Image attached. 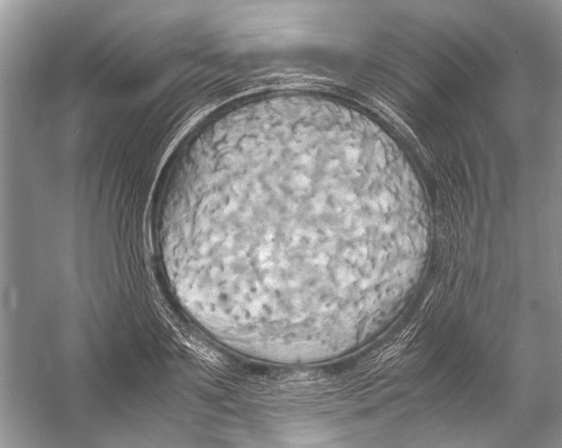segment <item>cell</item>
Masks as SVG:
<instances>
[{
  "instance_id": "obj_1",
  "label": "cell",
  "mask_w": 562,
  "mask_h": 448,
  "mask_svg": "<svg viewBox=\"0 0 562 448\" xmlns=\"http://www.w3.org/2000/svg\"><path fill=\"white\" fill-rule=\"evenodd\" d=\"M164 232L221 331L305 352L353 340L395 301L427 229L416 195L365 142L291 132L215 161L170 208Z\"/></svg>"
}]
</instances>
